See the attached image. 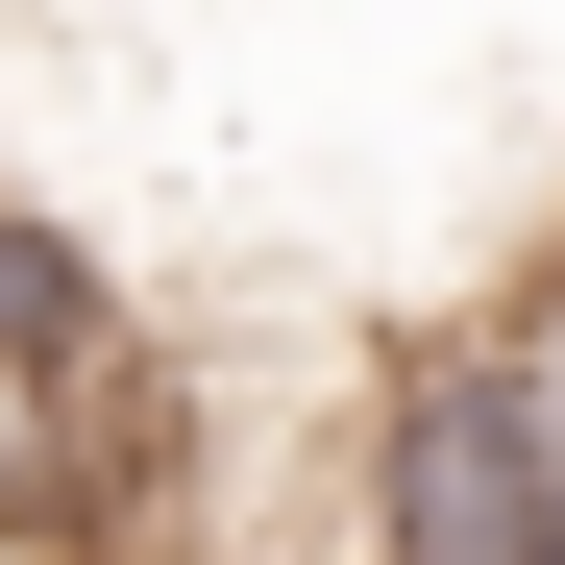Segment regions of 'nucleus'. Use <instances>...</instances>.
<instances>
[{"mask_svg": "<svg viewBox=\"0 0 565 565\" xmlns=\"http://www.w3.org/2000/svg\"><path fill=\"white\" fill-rule=\"evenodd\" d=\"M344 541L369 565H565V344H394L344 467Z\"/></svg>", "mask_w": 565, "mask_h": 565, "instance_id": "nucleus-1", "label": "nucleus"}]
</instances>
